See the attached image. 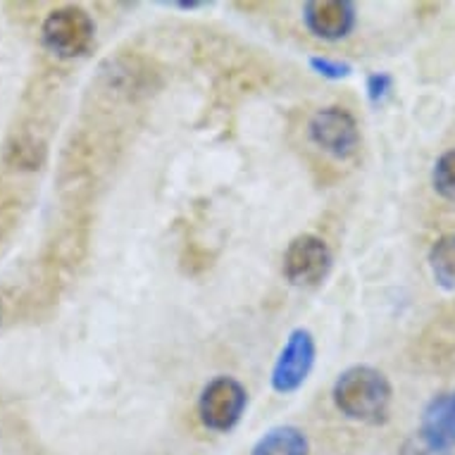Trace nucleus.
Instances as JSON below:
<instances>
[{"mask_svg": "<svg viewBox=\"0 0 455 455\" xmlns=\"http://www.w3.org/2000/svg\"><path fill=\"white\" fill-rule=\"evenodd\" d=\"M336 411L353 422L363 425H379L384 422L391 408V384L387 374L370 365L348 367L334 381Z\"/></svg>", "mask_w": 455, "mask_h": 455, "instance_id": "f257e3e1", "label": "nucleus"}, {"mask_svg": "<svg viewBox=\"0 0 455 455\" xmlns=\"http://www.w3.org/2000/svg\"><path fill=\"white\" fill-rule=\"evenodd\" d=\"M96 36V24L86 10L68 5L52 10L41 27V41L55 58L69 60L89 51Z\"/></svg>", "mask_w": 455, "mask_h": 455, "instance_id": "f03ea898", "label": "nucleus"}, {"mask_svg": "<svg viewBox=\"0 0 455 455\" xmlns=\"http://www.w3.org/2000/svg\"><path fill=\"white\" fill-rule=\"evenodd\" d=\"M248 405V391L234 377L210 379L198 398V415L203 427L212 432H232L239 425Z\"/></svg>", "mask_w": 455, "mask_h": 455, "instance_id": "7ed1b4c3", "label": "nucleus"}, {"mask_svg": "<svg viewBox=\"0 0 455 455\" xmlns=\"http://www.w3.org/2000/svg\"><path fill=\"white\" fill-rule=\"evenodd\" d=\"M331 265H334V255L327 241L315 234H300L283 251L282 272L286 282L293 286L313 289L327 279Z\"/></svg>", "mask_w": 455, "mask_h": 455, "instance_id": "20e7f679", "label": "nucleus"}, {"mask_svg": "<svg viewBox=\"0 0 455 455\" xmlns=\"http://www.w3.org/2000/svg\"><path fill=\"white\" fill-rule=\"evenodd\" d=\"M310 141L336 160H348L360 148V127L355 117L344 108H322L307 124Z\"/></svg>", "mask_w": 455, "mask_h": 455, "instance_id": "39448f33", "label": "nucleus"}, {"mask_svg": "<svg viewBox=\"0 0 455 455\" xmlns=\"http://www.w3.org/2000/svg\"><path fill=\"white\" fill-rule=\"evenodd\" d=\"M315 355H317V346H315L313 334L307 329H293L276 355L272 377H269L276 394L299 391L313 372Z\"/></svg>", "mask_w": 455, "mask_h": 455, "instance_id": "423d86ee", "label": "nucleus"}, {"mask_svg": "<svg viewBox=\"0 0 455 455\" xmlns=\"http://www.w3.org/2000/svg\"><path fill=\"white\" fill-rule=\"evenodd\" d=\"M303 22L322 41H341L355 29L358 12L348 0H310L303 5Z\"/></svg>", "mask_w": 455, "mask_h": 455, "instance_id": "0eeeda50", "label": "nucleus"}, {"mask_svg": "<svg viewBox=\"0 0 455 455\" xmlns=\"http://www.w3.org/2000/svg\"><path fill=\"white\" fill-rule=\"evenodd\" d=\"M418 439L439 455H446L451 448H455V391L436 395L427 405Z\"/></svg>", "mask_w": 455, "mask_h": 455, "instance_id": "6e6552de", "label": "nucleus"}, {"mask_svg": "<svg viewBox=\"0 0 455 455\" xmlns=\"http://www.w3.org/2000/svg\"><path fill=\"white\" fill-rule=\"evenodd\" d=\"M307 451L310 446H307L306 434L300 432L299 427L283 425L260 436L251 455H307Z\"/></svg>", "mask_w": 455, "mask_h": 455, "instance_id": "1a4fd4ad", "label": "nucleus"}, {"mask_svg": "<svg viewBox=\"0 0 455 455\" xmlns=\"http://www.w3.org/2000/svg\"><path fill=\"white\" fill-rule=\"evenodd\" d=\"M434 282L446 291H455V234L441 236L429 251Z\"/></svg>", "mask_w": 455, "mask_h": 455, "instance_id": "9d476101", "label": "nucleus"}, {"mask_svg": "<svg viewBox=\"0 0 455 455\" xmlns=\"http://www.w3.org/2000/svg\"><path fill=\"white\" fill-rule=\"evenodd\" d=\"M5 157L10 164L22 170H38L45 160V143L34 136H17L8 143Z\"/></svg>", "mask_w": 455, "mask_h": 455, "instance_id": "9b49d317", "label": "nucleus"}, {"mask_svg": "<svg viewBox=\"0 0 455 455\" xmlns=\"http://www.w3.org/2000/svg\"><path fill=\"white\" fill-rule=\"evenodd\" d=\"M432 184L436 194L446 201H455V150H448L436 160L432 172Z\"/></svg>", "mask_w": 455, "mask_h": 455, "instance_id": "f8f14e48", "label": "nucleus"}, {"mask_svg": "<svg viewBox=\"0 0 455 455\" xmlns=\"http://www.w3.org/2000/svg\"><path fill=\"white\" fill-rule=\"evenodd\" d=\"M310 68H313V72H317L324 79H331V82H341L346 76H351L353 72L348 62L334 60V58H320V55L310 58Z\"/></svg>", "mask_w": 455, "mask_h": 455, "instance_id": "ddd939ff", "label": "nucleus"}, {"mask_svg": "<svg viewBox=\"0 0 455 455\" xmlns=\"http://www.w3.org/2000/svg\"><path fill=\"white\" fill-rule=\"evenodd\" d=\"M367 98L372 100L374 105L384 103L388 98V93L394 91V79H391V75H387V72H374V75L367 76Z\"/></svg>", "mask_w": 455, "mask_h": 455, "instance_id": "4468645a", "label": "nucleus"}, {"mask_svg": "<svg viewBox=\"0 0 455 455\" xmlns=\"http://www.w3.org/2000/svg\"><path fill=\"white\" fill-rule=\"evenodd\" d=\"M401 455H439V453H434L432 448L425 446V443H422L419 439H415V441H408V443H405L403 453Z\"/></svg>", "mask_w": 455, "mask_h": 455, "instance_id": "2eb2a0df", "label": "nucleus"}, {"mask_svg": "<svg viewBox=\"0 0 455 455\" xmlns=\"http://www.w3.org/2000/svg\"><path fill=\"white\" fill-rule=\"evenodd\" d=\"M0 320H3V306H0Z\"/></svg>", "mask_w": 455, "mask_h": 455, "instance_id": "dca6fc26", "label": "nucleus"}]
</instances>
